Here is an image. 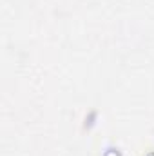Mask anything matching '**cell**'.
<instances>
[{"label":"cell","instance_id":"1","mask_svg":"<svg viewBox=\"0 0 154 156\" xmlns=\"http://www.w3.org/2000/svg\"><path fill=\"white\" fill-rule=\"evenodd\" d=\"M147 156H154V151H151V153H149V154H147Z\"/></svg>","mask_w":154,"mask_h":156}]
</instances>
